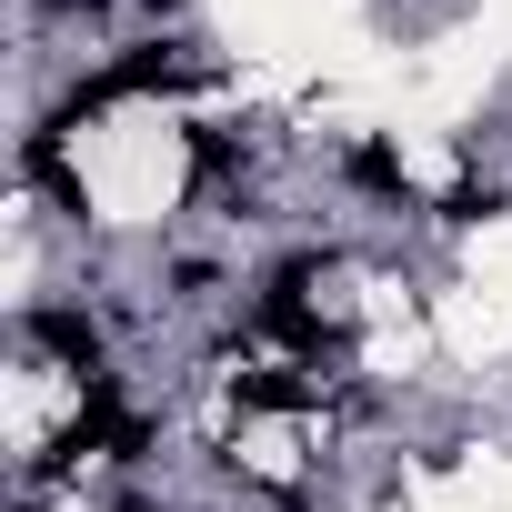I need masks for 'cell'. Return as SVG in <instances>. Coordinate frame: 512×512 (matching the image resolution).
<instances>
[{"label": "cell", "instance_id": "cell-1", "mask_svg": "<svg viewBox=\"0 0 512 512\" xmlns=\"http://www.w3.org/2000/svg\"><path fill=\"white\" fill-rule=\"evenodd\" d=\"M31 332H41V352H61V362H81V372H91V352H101V342H91V322H71V312H41Z\"/></svg>", "mask_w": 512, "mask_h": 512}, {"label": "cell", "instance_id": "cell-2", "mask_svg": "<svg viewBox=\"0 0 512 512\" xmlns=\"http://www.w3.org/2000/svg\"><path fill=\"white\" fill-rule=\"evenodd\" d=\"M241 402H262V412H302V402H312V382H292V372H251V382H241Z\"/></svg>", "mask_w": 512, "mask_h": 512}]
</instances>
